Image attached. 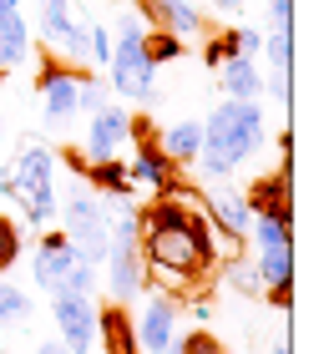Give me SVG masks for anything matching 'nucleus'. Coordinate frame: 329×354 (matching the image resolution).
Listing matches in <instances>:
<instances>
[{"instance_id": "f257e3e1", "label": "nucleus", "mask_w": 329, "mask_h": 354, "mask_svg": "<svg viewBox=\"0 0 329 354\" xmlns=\"http://www.w3.org/2000/svg\"><path fill=\"white\" fill-rule=\"evenodd\" d=\"M263 142H269L263 106L223 96V106H213L208 122H203V147H197L193 162H197V172H203L208 183H223V177H233L254 152H263Z\"/></svg>"}, {"instance_id": "f03ea898", "label": "nucleus", "mask_w": 329, "mask_h": 354, "mask_svg": "<svg viewBox=\"0 0 329 354\" xmlns=\"http://www.w3.org/2000/svg\"><path fill=\"white\" fill-rule=\"evenodd\" d=\"M142 36H147V21L137 10L117 15V30H112V61H107V86L127 96V102H157V66L147 61L142 51Z\"/></svg>"}, {"instance_id": "7ed1b4c3", "label": "nucleus", "mask_w": 329, "mask_h": 354, "mask_svg": "<svg viewBox=\"0 0 329 354\" xmlns=\"http://www.w3.org/2000/svg\"><path fill=\"white\" fill-rule=\"evenodd\" d=\"M0 192H10L15 203H21V213L30 228H41V223H51L56 218V152L51 147H41V142H26L21 152H15V167L6 177V187Z\"/></svg>"}, {"instance_id": "20e7f679", "label": "nucleus", "mask_w": 329, "mask_h": 354, "mask_svg": "<svg viewBox=\"0 0 329 354\" xmlns=\"http://www.w3.org/2000/svg\"><path fill=\"white\" fill-rule=\"evenodd\" d=\"M30 279L46 294H91L96 288V263H87L81 253L66 243V233H46L30 263Z\"/></svg>"}, {"instance_id": "39448f33", "label": "nucleus", "mask_w": 329, "mask_h": 354, "mask_svg": "<svg viewBox=\"0 0 329 354\" xmlns=\"http://www.w3.org/2000/svg\"><path fill=\"white\" fill-rule=\"evenodd\" d=\"M61 218H66V243H71L87 263L102 268L107 253H112V213H107V198H96V192H71Z\"/></svg>"}, {"instance_id": "423d86ee", "label": "nucleus", "mask_w": 329, "mask_h": 354, "mask_svg": "<svg viewBox=\"0 0 329 354\" xmlns=\"http://www.w3.org/2000/svg\"><path fill=\"white\" fill-rule=\"evenodd\" d=\"M36 26H41V41L51 46L56 61H91L87 51V15H81L76 0H41L36 10Z\"/></svg>"}, {"instance_id": "0eeeda50", "label": "nucleus", "mask_w": 329, "mask_h": 354, "mask_svg": "<svg viewBox=\"0 0 329 354\" xmlns=\"http://www.w3.org/2000/svg\"><path fill=\"white\" fill-rule=\"evenodd\" d=\"M36 86H41V122L51 127V132H66L76 117V86H81V71L76 66H61L56 56L41 61L36 71Z\"/></svg>"}, {"instance_id": "6e6552de", "label": "nucleus", "mask_w": 329, "mask_h": 354, "mask_svg": "<svg viewBox=\"0 0 329 354\" xmlns=\"http://www.w3.org/2000/svg\"><path fill=\"white\" fill-rule=\"evenodd\" d=\"M51 299H56L51 314H56L66 354H91L96 349V304H91V294H51Z\"/></svg>"}, {"instance_id": "1a4fd4ad", "label": "nucleus", "mask_w": 329, "mask_h": 354, "mask_svg": "<svg viewBox=\"0 0 329 354\" xmlns=\"http://www.w3.org/2000/svg\"><path fill=\"white\" fill-rule=\"evenodd\" d=\"M137 15L147 21V30H172V36H203L208 21H203V10L193 6V0H137Z\"/></svg>"}, {"instance_id": "9d476101", "label": "nucleus", "mask_w": 329, "mask_h": 354, "mask_svg": "<svg viewBox=\"0 0 329 354\" xmlns=\"http://www.w3.org/2000/svg\"><path fill=\"white\" fill-rule=\"evenodd\" d=\"M107 288L117 304H132L147 294V263H142V248L137 243H112L107 253Z\"/></svg>"}, {"instance_id": "9b49d317", "label": "nucleus", "mask_w": 329, "mask_h": 354, "mask_svg": "<svg viewBox=\"0 0 329 354\" xmlns=\"http://www.w3.org/2000/svg\"><path fill=\"white\" fill-rule=\"evenodd\" d=\"M132 329H137V349L142 354H162L172 339H177V309H172V299H147V309L132 319Z\"/></svg>"}, {"instance_id": "f8f14e48", "label": "nucleus", "mask_w": 329, "mask_h": 354, "mask_svg": "<svg viewBox=\"0 0 329 354\" xmlns=\"http://www.w3.org/2000/svg\"><path fill=\"white\" fill-rule=\"evenodd\" d=\"M243 203H249V213H269V218H289L294 223V187H289V162L278 167L274 177H254L249 192H243Z\"/></svg>"}, {"instance_id": "ddd939ff", "label": "nucleus", "mask_w": 329, "mask_h": 354, "mask_svg": "<svg viewBox=\"0 0 329 354\" xmlns=\"http://www.w3.org/2000/svg\"><path fill=\"white\" fill-rule=\"evenodd\" d=\"M127 177H132V187H152V198H162V192H177L172 162L162 157L157 137H152V142H137V152H132V162H127Z\"/></svg>"}, {"instance_id": "4468645a", "label": "nucleus", "mask_w": 329, "mask_h": 354, "mask_svg": "<svg viewBox=\"0 0 329 354\" xmlns=\"http://www.w3.org/2000/svg\"><path fill=\"white\" fill-rule=\"evenodd\" d=\"M117 147H127V106H102L91 111V127H87V157L102 162V157H117Z\"/></svg>"}, {"instance_id": "2eb2a0df", "label": "nucleus", "mask_w": 329, "mask_h": 354, "mask_svg": "<svg viewBox=\"0 0 329 354\" xmlns=\"http://www.w3.org/2000/svg\"><path fill=\"white\" fill-rule=\"evenodd\" d=\"M203 198H208V223H213V228H223V233H249L254 213H249V203H243L238 187H218V183H213Z\"/></svg>"}, {"instance_id": "dca6fc26", "label": "nucleus", "mask_w": 329, "mask_h": 354, "mask_svg": "<svg viewBox=\"0 0 329 354\" xmlns=\"http://www.w3.org/2000/svg\"><path fill=\"white\" fill-rule=\"evenodd\" d=\"M218 82H223V96H233V102H258L263 96V71L254 56H228L218 66Z\"/></svg>"}, {"instance_id": "f3484780", "label": "nucleus", "mask_w": 329, "mask_h": 354, "mask_svg": "<svg viewBox=\"0 0 329 354\" xmlns=\"http://www.w3.org/2000/svg\"><path fill=\"white\" fill-rule=\"evenodd\" d=\"M30 51H36V36H30L26 15H21V10L0 15V71L26 66V56H30Z\"/></svg>"}, {"instance_id": "a211bd4d", "label": "nucleus", "mask_w": 329, "mask_h": 354, "mask_svg": "<svg viewBox=\"0 0 329 354\" xmlns=\"http://www.w3.org/2000/svg\"><path fill=\"white\" fill-rule=\"evenodd\" d=\"M96 339H107V354H142L127 309H96Z\"/></svg>"}, {"instance_id": "6ab92c4d", "label": "nucleus", "mask_w": 329, "mask_h": 354, "mask_svg": "<svg viewBox=\"0 0 329 354\" xmlns=\"http://www.w3.org/2000/svg\"><path fill=\"white\" fill-rule=\"evenodd\" d=\"M157 147H162V157H168V162H193L197 157V147H203V122H172L168 132L157 137Z\"/></svg>"}, {"instance_id": "aec40b11", "label": "nucleus", "mask_w": 329, "mask_h": 354, "mask_svg": "<svg viewBox=\"0 0 329 354\" xmlns=\"http://www.w3.org/2000/svg\"><path fill=\"white\" fill-rule=\"evenodd\" d=\"M87 187H96L102 198H132V177H127V167L117 162V157H102V162H91L87 167Z\"/></svg>"}, {"instance_id": "412c9836", "label": "nucleus", "mask_w": 329, "mask_h": 354, "mask_svg": "<svg viewBox=\"0 0 329 354\" xmlns=\"http://www.w3.org/2000/svg\"><path fill=\"white\" fill-rule=\"evenodd\" d=\"M254 273H258L263 288H289L294 283V248H263Z\"/></svg>"}, {"instance_id": "4be33fe9", "label": "nucleus", "mask_w": 329, "mask_h": 354, "mask_svg": "<svg viewBox=\"0 0 329 354\" xmlns=\"http://www.w3.org/2000/svg\"><path fill=\"white\" fill-rule=\"evenodd\" d=\"M243 238H254L258 253H263V248H294V223H289V218H269V213H258V218L249 223V233H243Z\"/></svg>"}, {"instance_id": "5701e85b", "label": "nucleus", "mask_w": 329, "mask_h": 354, "mask_svg": "<svg viewBox=\"0 0 329 354\" xmlns=\"http://www.w3.org/2000/svg\"><path fill=\"white\" fill-rule=\"evenodd\" d=\"M258 51L269 56V76H289L294 71V30H263Z\"/></svg>"}, {"instance_id": "b1692460", "label": "nucleus", "mask_w": 329, "mask_h": 354, "mask_svg": "<svg viewBox=\"0 0 329 354\" xmlns=\"http://www.w3.org/2000/svg\"><path fill=\"white\" fill-rule=\"evenodd\" d=\"M142 51H147L152 66H172V61L188 56V41L172 36V30H147V36H142Z\"/></svg>"}, {"instance_id": "393cba45", "label": "nucleus", "mask_w": 329, "mask_h": 354, "mask_svg": "<svg viewBox=\"0 0 329 354\" xmlns=\"http://www.w3.org/2000/svg\"><path fill=\"white\" fill-rule=\"evenodd\" d=\"M21 319H30V299L26 288H15L0 279V324H21Z\"/></svg>"}, {"instance_id": "a878e982", "label": "nucleus", "mask_w": 329, "mask_h": 354, "mask_svg": "<svg viewBox=\"0 0 329 354\" xmlns=\"http://www.w3.org/2000/svg\"><path fill=\"white\" fill-rule=\"evenodd\" d=\"M21 263V228L10 218H0V273Z\"/></svg>"}, {"instance_id": "bb28decb", "label": "nucleus", "mask_w": 329, "mask_h": 354, "mask_svg": "<svg viewBox=\"0 0 329 354\" xmlns=\"http://www.w3.org/2000/svg\"><path fill=\"white\" fill-rule=\"evenodd\" d=\"M228 56H238V36H233V30H218V36H213V41L203 46V61H208L213 71H218Z\"/></svg>"}, {"instance_id": "cd10ccee", "label": "nucleus", "mask_w": 329, "mask_h": 354, "mask_svg": "<svg viewBox=\"0 0 329 354\" xmlns=\"http://www.w3.org/2000/svg\"><path fill=\"white\" fill-rule=\"evenodd\" d=\"M177 349H183V354H223V344L213 339L208 329H193L188 339H177Z\"/></svg>"}, {"instance_id": "c85d7f7f", "label": "nucleus", "mask_w": 329, "mask_h": 354, "mask_svg": "<svg viewBox=\"0 0 329 354\" xmlns=\"http://www.w3.org/2000/svg\"><path fill=\"white\" fill-rule=\"evenodd\" d=\"M228 279H233V288H243V294H263V283H258V273L243 263V259H233L228 263Z\"/></svg>"}, {"instance_id": "c756f323", "label": "nucleus", "mask_w": 329, "mask_h": 354, "mask_svg": "<svg viewBox=\"0 0 329 354\" xmlns=\"http://www.w3.org/2000/svg\"><path fill=\"white\" fill-rule=\"evenodd\" d=\"M269 30H294V0H269Z\"/></svg>"}, {"instance_id": "7c9ffc66", "label": "nucleus", "mask_w": 329, "mask_h": 354, "mask_svg": "<svg viewBox=\"0 0 329 354\" xmlns=\"http://www.w3.org/2000/svg\"><path fill=\"white\" fill-rule=\"evenodd\" d=\"M233 36H238V51H243V56H258L263 30H254V26H233Z\"/></svg>"}, {"instance_id": "2f4dec72", "label": "nucleus", "mask_w": 329, "mask_h": 354, "mask_svg": "<svg viewBox=\"0 0 329 354\" xmlns=\"http://www.w3.org/2000/svg\"><path fill=\"white\" fill-rule=\"evenodd\" d=\"M263 294H269L274 309H289V304H294V283H289V288H263Z\"/></svg>"}, {"instance_id": "473e14b6", "label": "nucleus", "mask_w": 329, "mask_h": 354, "mask_svg": "<svg viewBox=\"0 0 329 354\" xmlns=\"http://www.w3.org/2000/svg\"><path fill=\"white\" fill-rule=\"evenodd\" d=\"M213 6H218V10H223V15H238V10H243V6H249V0H213Z\"/></svg>"}, {"instance_id": "72a5a7b5", "label": "nucleus", "mask_w": 329, "mask_h": 354, "mask_svg": "<svg viewBox=\"0 0 329 354\" xmlns=\"http://www.w3.org/2000/svg\"><path fill=\"white\" fill-rule=\"evenodd\" d=\"M30 354H66V344H36Z\"/></svg>"}, {"instance_id": "f704fd0d", "label": "nucleus", "mask_w": 329, "mask_h": 354, "mask_svg": "<svg viewBox=\"0 0 329 354\" xmlns=\"http://www.w3.org/2000/svg\"><path fill=\"white\" fill-rule=\"evenodd\" d=\"M10 10H21V0H0V15H10Z\"/></svg>"}]
</instances>
